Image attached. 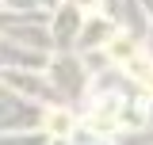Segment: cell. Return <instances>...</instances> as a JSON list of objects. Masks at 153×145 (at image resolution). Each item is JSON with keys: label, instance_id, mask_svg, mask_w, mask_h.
<instances>
[{"label": "cell", "instance_id": "6da1fadb", "mask_svg": "<svg viewBox=\"0 0 153 145\" xmlns=\"http://www.w3.org/2000/svg\"><path fill=\"white\" fill-rule=\"evenodd\" d=\"M111 54H115V61H119V65H126V69H130L134 76L146 84V88H153V61L142 54L134 42H126V38H115V42H111Z\"/></svg>", "mask_w": 153, "mask_h": 145}, {"label": "cell", "instance_id": "7a4b0ae2", "mask_svg": "<svg viewBox=\"0 0 153 145\" xmlns=\"http://www.w3.org/2000/svg\"><path fill=\"white\" fill-rule=\"evenodd\" d=\"M46 126L54 130V134H69V126H73V122H69V115H57V111H54V115L46 118Z\"/></svg>", "mask_w": 153, "mask_h": 145}, {"label": "cell", "instance_id": "3957f363", "mask_svg": "<svg viewBox=\"0 0 153 145\" xmlns=\"http://www.w3.org/2000/svg\"><path fill=\"white\" fill-rule=\"evenodd\" d=\"M80 4H96V0H80Z\"/></svg>", "mask_w": 153, "mask_h": 145}]
</instances>
